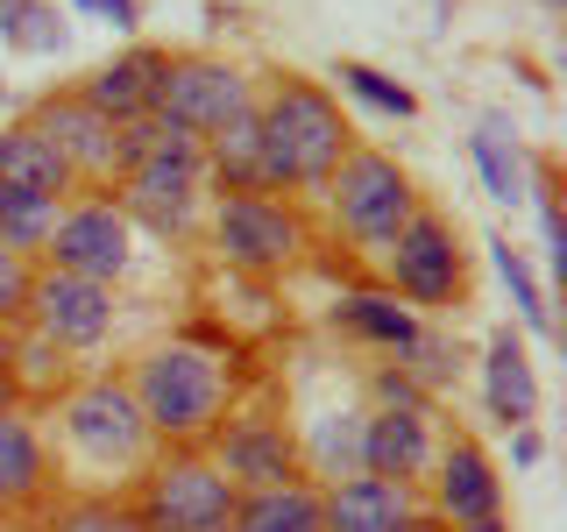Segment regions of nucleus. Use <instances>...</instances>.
<instances>
[{"label":"nucleus","mask_w":567,"mask_h":532,"mask_svg":"<svg viewBox=\"0 0 567 532\" xmlns=\"http://www.w3.org/2000/svg\"><path fill=\"white\" fill-rule=\"evenodd\" d=\"M164 64H171V50H156V43H128L121 58H106L93 79L79 85L85 100L100 106L114 129H128V121H142L156 106V79H164Z\"/></svg>","instance_id":"nucleus-16"},{"label":"nucleus","mask_w":567,"mask_h":532,"mask_svg":"<svg viewBox=\"0 0 567 532\" xmlns=\"http://www.w3.org/2000/svg\"><path fill=\"white\" fill-rule=\"evenodd\" d=\"M525 200L539 206V235H546V263H554V270H567V221H560V171L546 164H532L525 171Z\"/></svg>","instance_id":"nucleus-32"},{"label":"nucleus","mask_w":567,"mask_h":532,"mask_svg":"<svg viewBox=\"0 0 567 532\" xmlns=\"http://www.w3.org/2000/svg\"><path fill=\"white\" fill-rule=\"evenodd\" d=\"M333 327L369 341V348H383V355H404L419 341L425 313H412L398 291H348V298H333Z\"/></svg>","instance_id":"nucleus-21"},{"label":"nucleus","mask_w":567,"mask_h":532,"mask_svg":"<svg viewBox=\"0 0 567 532\" xmlns=\"http://www.w3.org/2000/svg\"><path fill=\"white\" fill-rule=\"evenodd\" d=\"M213 248L241 277H277L306 256V221L291 200H270V192H220L213 200Z\"/></svg>","instance_id":"nucleus-7"},{"label":"nucleus","mask_w":567,"mask_h":532,"mask_svg":"<svg viewBox=\"0 0 567 532\" xmlns=\"http://www.w3.org/2000/svg\"><path fill=\"white\" fill-rule=\"evenodd\" d=\"M546 8H567V0H546Z\"/></svg>","instance_id":"nucleus-40"},{"label":"nucleus","mask_w":567,"mask_h":532,"mask_svg":"<svg viewBox=\"0 0 567 532\" xmlns=\"http://www.w3.org/2000/svg\"><path fill=\"white\" fill-rule=\"evenodd\" d=\"M0 185L43 192V200H71V192H79V177H71V164L58 156V142H50L43 129L14 121V129H0Z\"/></svg>","instance_id":"nucleus-20"},{"label":"nucleus","mask_w":567,"mask_h":532,"mask_svg":"<svg viewBox=\"0 0 567 532\" xmlns=\"http://www.w3.org/2000/svg\"><path fill=\"white\" fill-rule=\"evenodd\" d=\"M235 483L213 469L206 448H156L142 461V483L128 497V511L142 532H227L235 525Z\"/></svg>","instance_id":"nucleus-4"},{"label":"nucleus","mask_w":567,"mask_h":532,"mask_svg":"<svg viewBox=\"0 0 567 532\" xmlns=\"http://www.w3.org/2000/svg\"><path fill=\"white\" fill-rule=\"evenodd\" d=\"M440 454V412H362V475L419 483Z\"/></svg>","instance_id":"nucleus-14"},{"label":"nucleus","mask_w":567,"mask_h":532,"mask_svg":"<svg viewBox=\"0 0 567 532\" xmlns=\"http://www.w3.org/2000/svg\"><path fill=\"white\" fill-rule=\"evenodd\" d=\"M333 79H341V93H348V100L377 106V114H390V121H419V93H412L404 79H390V71H377V64L341 58V64H333Z\"/></svg>","instance_id":"nucleus-29"},{"label":"nucleus","mask_w":567,"mask_h":532,"mask_svg":"<svg viewBox=\"0 0 567 532\" xmlns=\"http://www.w3.org/2000/svg\"><path fill=\"white\" fill-rule=\"evenodd\" d=\"M511 461H518V469H539V461H546L539 426H511Z\"/></svg>","instance_id":"nucleus-36"},{"label":"nucleus","mask_w":567,"mask_h":532,"mask_svg":"<svg viewBox=\"0 0 567 532\" xmlns=\"http://www.w3.org/2000/svg\"><path fill=\"white\" fill-rule=\"evenodd\" d=\"M29 334H43L50 348L64 355H85L114 334V284H93V277H71V270H35V291H29Z\"/></svg>","instance_id":"nucleus-11"},{"label":"nucleus","mask_w":567,"mask_h":532,"mask_svg":"<svg viewBox=\"0 0 567 532\" xmlns=\"http://www.w3.org/2000/svg\"><path fill=\"white\" fill-rule=\"evenodd\" d=\"M248 106H256V79H248L241 64L206 58V50H185V58H171V64H164L150 114L206 142L213 129H227L235 114H248Z\"/></svg>","instance_id":"nucleus-9"},{"label":"nucleus","mask_w":567,"mask_h":532,"mask_svg":"<svg viewBox=\"0 0 567 532\" xmlns=\"http://www.w3.org/2000/svg\"><path fill=\"white\" fill-rule=\"evenodd\" d=\"M383 277L412 313H461V298H468V256H461V235H454L447 213L419 206L404 221V235L383 248Z\"/></svg>","instance_id":"nucleus-6"},{"label":"nucleus","mask_w":567,"mask_h":532,"mask_svg":"<svg viewBox=\"0 0 567 532\" xmlns=\"http://www.w3.org/2000/svg\"><path fill=\"white\" fill-rule=\"evenodd\" d=\"M319 504H327V532H398L419 511V497L390 475H341V483H319Z\"/></svg>","instance_id":"nucleus-17"},{"label":"nucleus","mask_w":567,"mask_h":532,"mask_svg":"<svg viewBox=\"0 0 567 532\" xmlns=\"http://www.w3.org/2000/svg\"><path fill=\"white\" fill-rule=\"evenodd\" d=\"M128 256H135L128 248V213L106 200V192H93V200H64L43 256H35V270H71V277L114 284L128 270Z\"/></svg>","instance_id":"nucleus-10"},{"label":"nucleus","mask_w":567,"mask_h":532,"mask_svg":"<svg viewBox=\"0 0 567 532\" xmlns=\"http://www.w3.org/2000/svg\"><path fill=\"white\" fill-rule=\"evenodd\" d=\"M298 454H306V475L319 483H341V475H362V412H319L298 426Z\"/></svg>","instance_id":"nucleus-23"},{"label":"nucleus","mask_w":567,"mask_h":532,"mask_svg":"<svg viewBox=\"0 0 567 532\" xmlns=\"http://www.w3.org/2000/svg\"><path fill=\"white\" fill-rule=\"evenodd\" d=\"M50 448H43V426H35L29 405H0V511H35L50 504Z\"/></svg>","instance_id":"nucleus-15"},{"label":"nucleus","mask_w":567,"mask_h":532,"mask_svg":"<svg viewBox=\"0 0 567 532\" xmlns=\"http://www.w3.org/2000/svg\"><path fill=\"white\" fill-rule=\"evenodd\" d=\"M29 291H35V263L0 248V327H22L29 319Z\"/></svg>","instance_id":"nucleus-34"},{"label":"nucleus","mask_w":567,"mask_h":532,"mask_svg":"<svg viewBox=\"0 0 567 532\" xmlns=\"http://www.w3.org/2000/svg\"><path fill=\"white\" fill-rule=\"evenodd\" d=\"M256 121H262V192H327L333 164L354 150V129L341 121V106L319 79L277 71L256 93Z\"/></svg>","instance_id":"nucleus-1"},{"label":"nucleus","mask_w":567,"mask_h":532,"mask_svg":"<svg viewBox=\"0 0 567 532\" xmlns=\"http://www.w3.org/2000/svg\"><path fill=\"white\" fill-rule=\"evenodd\" d=\"M14 334L22 327H0V405L14 398Z\"/></svg>","instance_id":"nucleus-37"},{"label":"nucleus","mask_w":567,"mask_h":532,"mask_svg":"<svg viewBox=\"0 0 567 532\" xmlns=\"http://www.w3.org/2000/svg\"><path fill=\"white\" fill-rule=\"evenodd\" d=\"M483 405H489V419L504 426V433L539 419V377H532V355H525V341L511 327H496L483 341Z\"/></svg>","instance_id":"nucleus-18"},{"label":"nucleus","mask_w":567,"mask_h":532,"mask_svg":"<svg viewBox=\"0 0 567 532\" xmlns=\"http://www.w3.org/2000/svg\"><path fill=\"white\" fill-rule=\"evenodd\" d=\"M461 532H511V519H475V525H461Z\"/></svg>","instance_id":"nucleus-38"},{"label":"nucleus","mask_w":567,"mask_h":532,"mask_svg":"<svg viewBox=\"0 0 567 532\" xmlns=\"http://www.w3.org/2000/svg\"><path fill=\"white\" fill-rule=\"evenodd\" d=\"M433 519L440 525H475V519H504V475H496L489 448L475 433H447L433 454Z\"/></svg>","instance_id":"nucleus-13"},{"label":"nucleus","mask_w":567,"mask_h":532,"mask_svg":"<svg viewBox=\"0 0 567 532\" xmlns=\"http://www.w3.org/2000/svg\"><path fill=\"white\" fill-rule=\"evenodd\" d=\"M425 532H454V525H440V519H433V525H425Z\"/></svg>","instance_id":"nucleus-39"},{"label":"nucleus","mask_w":567,"mask_h":532,"mask_svg":"<svg viewBox=\"0 0 567 532\" xmlns=\"http://www.w3.org/2000/svg\"><path fill=\"white\" fill-rule=\"evenodd\" d=\"M206 185H220V192H262V121H256V106L206 135Z\"/></svg>","instance_id":"nucleus-22"},{"label":"nucleus","mask_w":567,"mask_h":532,"mask_svg":"<svg viewBox=\"0 0 567 532\" xmlns=\"http://www.w3.org/2000/svg\"><path fill=\"white\" fill-rule=\"evenodd\" d=\"M489 263H496V277H504V291H511V306H518V327L525 334H539V341H554V306H546V284L532 277V263H525V248L518 242H504V235H489Z\"/></svg>","instance_id":"nucleus-25"},{"label":"nucleus","mask_w":567,"mask_h":532,"mask_svg":"<svg viewBox=\"0 0 567 532\" xmlns=\"http://www.w3.org/2000/svg\"><path fill=\"white\" fill-rule=\"evenodd\" d=\"M213 469L235 490H270L306 475V454H298V426L277 412V405H227L220 426L206 433Z\"/></svg>","instance_id":"nucleus-8"},{"label":"nucleus","mask_w":567,"mask_h":532,"mask_svg":"<svg viewBox=\"0 0 567 532\" xmlns=\"http://www.w3.org/2000/svg\"><path fill=\"white\" fill-rule=\"evenodd\" d=\"M58 213H64V200L0 185V248H14V256L35 263V256H43V242H50V227H58Z\"/></svg>","instance_id":"nucleus-26"},{"label":"nucleus","mask_w":567,"mask_h":532,"mask_svg":"<svg viewBox=\"0 0 567 532\" xmlns=\"http://www.w3.org/2000/svg\"><path fill=\"white\" fill-rule=\"evenodd\" d=\"M58 433L79 469L93 475H142V461L156 454L150 426H142V405L128 377H85L58 398Z\"/></svg>","instance_id":"nucleus-3"},{"label":"nucleus","mask_w":567,"mask_h":532,"mask_svg":"<svg viewBox=\"0 0 567 532\" xmlns=\"http://www.w3.org/2000/svg\"><path fill=\"white\" fill-rule=\"evenodd\" d=\"M369 412H440V405H433V390L419 377H404L398 362H377L369 369Z\"/></svg>","instance_id":"nucleus-33"},{"label":"nucleus","mask_w":567,"mask_h":532,"mask_svg":"<svg viewBox=\"0 0 567 532\" xmlns=\"http://www.w3.org/2000/svg\"><path fill=\"white\" fill-rule=\"evenodd\" d=\"M235 383H241L235 362L199 341H156L128 369V390H135L142 426H150L156 448H206V433L235 405Z\"/></svg>","instance_id":"nucleus-2"},{"label":"nucleus","mask_w":567,"mask_h":532,"mask_svg":"<svg viewBox=\"0 0 567 532\" xmlns=\"http://www.w3.org/2000/svg\"><path fill=\"white\" fill-rule=\"evenodd\" d=\"M43 532H142V519L128 511V497L85 490V497H58L43 511Z\"/></svg>","instance_id":"nucleus-28"},{"label":"nucleus","mask_w":567,"mask_h":532,"mask_svg":"<svg viewBox=\"0 0 567 532\" xmlns=\"http://www.w3.org/2000/svg\"><path fill=\"white\" fill-rule=\"evenodd\" d=\"M319 200H327L333 227H341L354 248H369V256H383V248L404 235V221L425 206L398 156H390V150H369V142H354L341 164H333V177H327V192H319Z\"/></svg>","instance_id":"nucleus-5"},{"label":"nucleus","mask_w":567,"mask_h":532,"mask_svg":"<svg viewBox=\"0 0 567 532\" xmlns=\"http://www.w3.org/2000/svg\"><path fill=\"white\" fill-rule=\"evenodd\" d=\"M0 43L8 50H29V58H58L71 43L64 14L50 0H0Z\"/></svg>","instance_id":"nucleus-27"},{"label":"nucleus","mask_w":567,"mask_h":532,"mask_svg":"<svg viewBox=\"0 0 567 532\" xmlns=\"http://www.w3.org/2000/svg\"><path fill=\"white\" fill-rule=\"evenodd\" d=\"M64 390H71L64 348H50L43 334H14V405H29V398H64Z\"/></svg>","instance_id":"nucleus-30"},{"label":"nucleus","mask_w":567,"mask_h":532,"mask_svg":"<svg viewBox=\"0 0 567 532\" xmlns=\"http://www.w3.org/2000/svg\"><path fill=\"white\" fill-rule=\"evenodd\" d=\"M71 8H79V14H106V22H114L121 35H135V29H142V0H71Z\"/></svg>","instance_id":"nucleus-35"},{"label":"nucleus","mask_w":567,"mask_h":532,"mask_svg":"<svg viewBox=\"0 0 567 532\" xmlns=\"http://www.w3.org/2000/svg\"><path fill=\"white\" fill-rule=\"evenodd\" d=\"M227 532H327L319 483L312 475H291V483H270V490H241Z\"/></svg>","instance_id":"nucleus-19"},{"label":"nucleus","mask_w":567,"mask_h":532,"mask_svg":"<svg viewBox=\"0 0 567 532\" xmlns=\"http://www.w3.org/2000/svg\"><path fill=\"white\" fill-rule=\"evenodd\" d=\"M29 129H43L50 142H58V156L71 164V177H79V185H114V142H121V129L114 121L100 114L93 100L79 93V85H71V93H43L29 106Z\"/></svg>","instance_id":"nucleus-12"},{"label":"nucleus","mask_w":567,"mask_h":532,"mask_svg":"<svg viewBox=\"0 0 567 532\" xmlns=\"http://www.w3.org/2000/svg\"><path fill=\"white\" fill-rule=\"evenodd\" d=\"M398 369H404V377H419L425 390H447L461 377V341H454L447 327H419V341L398 355Z\"/></svg>","instance_id":"nucleus-31"},{"label":"nucleus","mask_w":567,"mask_h":532,"mask_svg":"<svg viewBox=\"0 0 567 532\" xmlns=\"http://www.w3.org/2000/svg\"><path fill=\"white\" fill-rule=\"evenodd\" d=\"M468 156H475V171H483V192H489L496 206H518V200H525V150L504 135V121H475Z\"/></svg>","instance_id":"nucleus-24"}]
</instances>
